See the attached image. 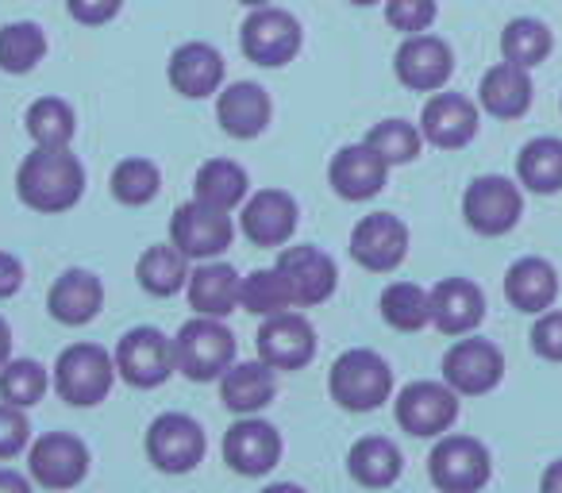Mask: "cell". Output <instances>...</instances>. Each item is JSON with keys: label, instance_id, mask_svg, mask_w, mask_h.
I'll return each instance as SVG.
<instances>
[{"label": "cell", "instance_id": "obj_21", "mask_svg": "<svg viewBox=\"0 0 562 493\" xmlns=\"http://www.w3.org/2000/svg\"><path fill=\"white\" fill-rule=\"evenodd\" d=\"M281 459V432L270 421L258 416H239L224 432V462L243 478H262L278 467Z\"/></svg>", "mask_w": 562, "mask_h": 493}, {"label": "cell", "instance_id": "obj_47", "mask_svg": "<svg viewBox=\"0 0 562 493\" xmlns=\"http://www.w3.org/2000/svg\"><path fill=\"white\" fill-rule=\"evenodd\" d=\"M0 493H32V482H27V474H20V470L0 467Z\"/></svg>", "mask_w": 562, "mask_h": 493}, {"label": "cell", "instance_id": "obj_12", "mask_svg": "<svg viewBox=\"0 0 562 493\" xmlns=\"http://www.w3.org/2000/svg\"><path fill=\"white\" fill-rule=\"evenodd\" d=\"M401 432L416 439H439L459 421V393L447 382H408L393 401Z\"/></svg>", "mask_w": 562, "mask_h": 493}, {"label": "cell", "instance_id": "obj_28", "mask_svg": "<svg viewBox=\"0 0 562 493\" xmlns=\"http://www.w3.org/2000/svg\"><path fill=\"white\" fill-rule=\"evenodd\" d=\"M531 70L524 66H513L501 58L497 66L482 74V86H477V104L482 112H490L493 120H520L524 112L531 109Z\"/></svg>", "mask_w": 562, "mask_h": 493}, {"label": "cell", "instance_id": "obj_45", "mask_svg": "<svg viewBox=\"0 0 562 493\" xmlns=\"http://www.w3.org/2000/svg\"><path fill=\"white\" fill-rule=\"evenodd\" d=\"M124 0H66V12L78 20L81 27H104L120 16Z\"/></svg>", "mask_w": 562, "mask_h": 493}, {"label": "cell", "instance_id": "obj_11", "mask_svg": "<svg viewBox=\"0 0 562 493\" xmlns=\"http://www.w3.org/2000/svg\"><path fill=\"white\" fill-rule=\"evenodd\" d=\"M235 239V224H232V212L224 209H212L204 201H186L173 209L170 216V243L186 255L189 262H209L220 259V255L232 247Z\"/></svg>", "mask_w": 562, "mask_h": 493}, {"label": "cell", "instance_id": "obj_19", "mask_svg": "<svg viewBox=\"0 0 562 493\" xmlns=\"http://www.w3.org/2000/svg\"><path fill=\"white\" fill-rule=\"evenodd\" d=\"M393 70H397L401 86L413 89V93H439L454 74V51L451 43L431 32L405 35L397 58H393Z\"/></svg>", "mask_w": 562, "mask_h": 493}, {"label": "cell", "instance_id": "obj_46", "mask_svg": "<svg viewBox=\"0 0 562 493\" xmlns=\"http://www.w3.org/2000/svg\"><path fill=\"white\" fill-rule=\"evenodd\" d=\"M20 285H24V262L12 251H0V301L16 298Z\"/></svg>", "mask_w": 562, "mask_h": 493}, {"label": "cell", "instance_id": "obj_31", "mask_svg": "<svg viewBox=\"0 0 562 493\" xmlns=\"http://www.w3.org/2000/svg\"><path fill=\"white\" fill-rule=\"evenodd\" d=\"M189 270L193 267L173 243H150L135 262V282L150 298H173L189 285Z\"/></svg>", "mask_w": 562, "mask_h": 493}, {"label": "cell", "instance_id": "obj_10", "mask_svg": "<svg viewBox=\"0 0 562 493\" xmlns=\"http://www.w3.org/2000/svg\"><path fill=\"white\" fill-rule=\"evenodd\" d=\"M147 459L162 474H189L204 462L209 451V436H204L201 421H193L189 413H162L150 421L147 428Z\"/></svg>", "mask_w": 562, "mask_h": 493}, {"label": "cell", "instance_id": "obj_23", "mask_svg": "<svg viewBox=\"0 0 562 493\" xmlns=\"http://www.w3.org/2000/svg\"><path fill=\"white\" fill-rule=\"evenodd\" d=\"M273 120V101L258 81H232L216 93V124L232 139H258Z\"/></svg>", "mask_w": 562, "mask_h": 493}, {"label": "cell", "instance_id": "obj_7", "mask_svg": "<svg viewBox=\"0 0 562 493\" xmlns=\"http://www.w3.org/2000/svg\"><path fill=\"white\" fill-rule=\"evenodd\" d=\"M520 216H524V193H520V181L513 178L482 173L462 193V220H467L470 232L485 235V239L508 235L520 224Z\"/></svg>", "mask_w": 562, "mask_h": 493}, {"label": "cell", "instance_id": "obj_1", "mask_svg": "<svg viewBox=\"0 0 562 493\" xmlns=\"http://www.w3.org/2000/svg\"><path fill=\"white\" fill-rule=\"evenodd\" d=\"M86 193V166L70 147H35L16 170V197L32 212H70Z\"/></svg>", "mask_w": 562, "mask_h": 493}, {"label": "cell", "instance_id": "obj_43", "mask_svg": "<svg viewBox=\"0 0 562 493\" xmlns=\"http://www.w3.org/2000/svg\"><path fill=\"white\" fill-rule=\"evenodd\" d=\"M32 439V424H27V408H16L9 401H0V462L16 459L20 451H27Z\"/></svg>", "mask_w": 562, "mask_h": 493}, {"label": "cell", "instance_id": "obj_20", "mask_svg": "<svg viewBox=\"0 0 562 493\" xmlns=\"http://www.w3.org/2000/svg\"><path fill=\"white\" fill-rule=\"evenodd\" d=\"M390 170L393 166L370 147L367 139L362 143H347V147L336 150V158L328 163V186L336 197H344L347 204H359V201H370L385 189L390 181Z\"/></svg>", "mask_w": 562, "mask_h": 493}, {"label": "cell", "instance_id": "obj_4", "mask_svg": "<svg viewBox=\"0 0 562 493\" xmlns=\"http://www.w3.org/2000/svg\"><path fill=\"white\" fill-rule=\"evenodd\" d=\"M305 47V27L290 9L266 4V9H250V16L239 27V51L247 63L266 66V70H281Z\"/></svg>", "mask_w": 562, "mask_h": 493}, {"label": "cell", "instance_id": "obj_15", "mask_svg": "<svg viewBox=\"0 0 562 493\" xmlns=\"http://www.w3.org/2000/svg\"><path fill=\"white\" fill-rule=\"evenodd\" d=\"M273 267L281 270L285 285L293 293V305L297 309H316L336 293L339 285V267L328 251L313 247V243H301V247H281L278 262Z\"/></svg>", "mask_w": 562, "mask_h": 493}, {"label": "cell", "instance_id": "obj_34", "mask_svg": "<svg viewBox=\"0 0 562 493\" xmlns=\"http://www.w3.org/2000/svg\"><path fill=\"white\" fill-rule=\"evenodd\" d=\"M554 51V35L543 20L536 16H516L505 24L501 32V58L513 66H524V70H536L551 58Z\"/></svg>", "mask_w": 562, "mask_h": 493}, {"label": "cell", "instance_id": "obj_41", "mask_svg": "<svg viewBox=\"0 0 562 493\" xmlns=\"http://www.w3.org/2000/svg\"><path fill=\"white\" fill-rule=\"evenodd\" d=\"M367 143L390 166H408L420 158L424 135H420V124H408V120H382V124H374L367 132Z\"/></svg>", "mask_w": 562, "mask_h": 493}, {"label": "cell", "instance_id": "obj_52", "mask_svg": "<svg viewBox=\"0 0 562 493\" xmlns=\"http://www.w3.org/2000/svg\"><path fill=\"white\" fill-rule=\"evenodd\" d=\"M239 4H247V9H266V4H273V0H239Z\"/></svg>", "mask_w": 562, "mask_h": 493}, {"label": "cell", "instance_id": "obj_30", "mask_svg": "<svg viewBox=\"0 0 562 493\" xmlns=\"http://www.w3.org/2000/svg\"><path fill=\"white\" fill-rule=\"evenodd\" d=\"M347 474L362 485V490H390L401 474H405V455L393 439L385 436H362L347 451Z\"/></svg>", "mask_w": 562, "mask_h": 493}, {"label": "cell", "instance_id": "obj_25", "mask_svg": "<svg viewBox=\"0 0 562 493\" xmlns=\"http://www.w3.org/2000/svg\"><path fill=\"white\" fill-rule=\"evenodd\" d=\"M239 290H243V278L232 262H220V259H209V262H196L189 270V285H186V298H189V309L196 316H232L239 309Z\"/></svg>", "mask_w": 562, "mask_h": 493}, {"label": "cell", "instance_id": "obj_38", "mask_svg": "<svg viewBox=\"0 0 562 493\" xmlns=\"http://www.w3.org/2000/svg\"><path fill=\"white\" fill-rule=\"evenodd\" d=\"M239 309H247V313L255 316H278V313H290L293 305V293L290 285H285V278H281V270H250L247 278H243V290H239Z\"/></svg>", "mask_w": 562, "mask_h": 493}, {"label": "cell", "instance_id": "obj_3", "mask_svg": "<svg viewBox=\"0 0 562 493\" xmlns=\"http://www.w3.org/2000/svg\"><path fill=\"white\" fill-rule=\"evenodd\" d=\"M116 378H120L116 359H112L101 344H70V347H63V355H58L50 385H55V393L66 401V405L93 408L109 397Z\"/></svg>", "mask_w": 562, "mask_h": 493}, {"label": "cell", "instance_id": "obj_39", "mask_svg": "<svg viewBox=\"0 0 562 493\" xmlns=\"http://www.w3.org/2000/svg\"><path fill=\"white\" fill-rule=\"evenodd\" d=\"M50 374L40 359H9L0 370V401H9L16 408H32L47 397Z\"/></svg>", "mask_w": 562, "mask_h": 493}, {"label": "cell", "instance_id": "obj_26", "mask_svg": "<svg viewBox=\"0 0 562 493\" xmlns=\"http://www.w3.org/2000/svg\"><path fill=\"white\" fill-rule=\"evenodd\" d=\"M104 309V282L93 270L70 267L66 274H58V282L47 293V313L66 328H81V324L97 321Z\"/></svg>", "mask_w": 562, "mask_h": 493}, {"label": "cell", "instance_id": "obj_2", "mask_svg": "<svg viewBox=\"0 0 562 493\" xmlns=\"http://www.w3.org/2000/svg\"><path fill=\"white\" fill-rule=\"evenodd\" d=\"M328 393L347 413H374L393 397V370L370 347H351L331 362Z\"/></svg>", "mask_w": 562, "mask_h": 493}, {"label": "cell", "instance_id": "obj_40", "mask_svg": "<svg viewBox=\"0 0 562 493\" xmlns=\"http://www.w3.org/2000/svg\"><path fill=\"white\" fill-rule=\"evenodd\" d=\"M109 186L120 204L143 209V204L155 201L158 189H162V170H158L150 158H124V163H116V170H112Z\"/></svg>", "mask_w": 562, "mask_h": 493}, {"label": "cell", "instance_id": "obj_42", "mask_svg": "<svg viewBox=\"0 0 562 493\" xmlns=\"http://www.w3.org/2000/svg\"><path fill=\"white\" fill-rule=\"evenodd\" d=\"M439 4L436 0H385V24L401 35H420L436 24Z\"/></svg>", "mask_w": 562, "mask_h": 493}, {"label": "cell", "instance_id": "obj_13", "mask_svg": "<svg viewBox=\"0 0 562 493\" xmlns=\"http://www.w3.org/2000/svg\"><path fill=\"white\" fill-rule=\"evenodd\" d=\"M505 378V355L497 344L477 336H459L454 347L443 355V382L459 397H482L493 393Z\"/></svg>", "mask_w": 562, "mask_h": 493}, {"label": "cell", "instance_id": "obj_16", "mask_svg": "<svg viewBox=\"0 0 562 493\" xmlns=\"http://www.w3.org/2000/svg\"><path fill=\"white\" fill-rule=\"evenodd\" d=\"M408 255V224L393 212H370L351 227V259L370 274H393Z\"/></svg>", "mask_w": 562, "mask_h": 493}, {"label": "cell", "instance_id": "obj_9", "mask_svg": "<svg viewBox=\"0 0 562 493\" xmlns=\"http://www.w3.org/2000/svg\"><path fill=\"white\" fill-rule=\"evenodd\" d=\"M116 359V374L124 378L132 390H158V385L170 382V374L178 370L173 362V339L166 332L139 324V328L124 332L112 351Z\"/></svg>", "mask_w": 562, "mask_h": 493}, {"label": "cell", "instance_id": "obj_51", "mask_svg": "<svg viewBox=\"0 0 562 493\" xmlns=\"http://www.w3.org/2000/svg\"><path fill=\"white\" fill-rule=\"evenodd\" d=\"M347 4H355V9H370V4H385V0H347Z\"/></svg>", "mask_w": 562, "mask_h": 493}, {"label": "cell", "instance_id": "obj_48", "mask_svg": "<svg viewBox=\"0 0 562 493\" xmlns=\"http://www.w3.org/2000/svg\"><path fill=\"white\" fill-rule=\"evenodd\" d=\"M539 493H562V459H554L539 478Z\"/></svg>", "mask_w": 562, "mask_h": 493}, {"label": "cell", "instance_id": "obj_29", "mask_svg": "<svg viewBox=\"0 0 562 493\" xmlns=\"http://www.w3.org/2000/svg\"><path fill=\"white\" fill-rule=\"evenodd\" d=\"M273 397H278V378H273V367H266L262 359L232 362L220 378V401L235 416H258L266 405H273Z\"/></svg>", "mask_w": 562, "mask_h": 493}, {"label": "cell", "instance_id": "obj_35", "mask_svg": "<svg viewBox=\"0 0 562 493\" xmlns=\"http://www.w3.org/2000/svg\"><path fill=\"white\" fill-rule=\"evenodd\" d=\"M47 32L35 20H12V24L0 27V70L12 74V78L32 74L47 58Z\"/></svg>", "mask_w": 562, "mask_h": 493}, {"label": "cell", "instance_id": "obj_32", "mask_svg": "<svg viewBox=\"0 0 562 493\" xmlns=\"http://www.w3.org/2000/svg\"><path fill=\"white\" fill-rule=\"evenodd\" d=\"M193 197L212 204V209L235 212L250 197V178L232 158H209V163H201V170L193 178Z\"/></svg>", "mask_w": 562, "mask_h": 493}, {"label": "cell", "instance_id": "obj_5", "mask_svg": "<svg viewBox=\"0 0 562 493\" xmlns=\"http://www.w3.org/2000/svg\"><path fill=\"white\" fill-rule=\"evenodd\" d=\"M173 362L189 382H212L224 378V370L235 362V336L216 316H193L181 324L173 336Z\"/></svg>", "mask_w": 562, "mask_h": 493}, {"label": "cell", "instance_id": "obj_33", "mask_svg": "<svg viewBox=\"0 0 562 493\" xmlns=\"http://www.w3.org/2000/svg\"><path fill=\"white\" fill-rule=\"evenodd\" d=\"M516 181H520L528 193L551 197L562 189V139L554 135H539L528 139L516 155Z\"/></svg>", "mask_w": 562, "mask_h": 493}, {"label": "cell", "instance_id": "obj_18", "mask_svg": "<svg viewBox=\"0 0 562 493\" xmlns=\"http://www.w3.org/2000/svg\"><path fill=\"white\" fill-rule=\"evenodd\" d=\"M477 127H482V104H474L467 93H431L420 109V135L424 143L439 150H462L474 143Z\"/></svg>", "mask_w": 562, "mask_h": 493}, {"label": "cell", "instance_id": "obj_50", "mask_svg": "<svg viewBox=\"0 0 562 493\" xmlns=\"http://www.w3.org/2000/svg\"><path fill=\"white\" fill-rule=\"evenodd\" d=\"M258 493H305L301 485H293V482H273V485H266V490H258Z\"/></svg>", "mask_w": 562, "mask_h": 493}, {"label": "cell", "instance_id": "obj_8", "mask_svg": "<svg viewBox=\"0 0 562 493\" xmlns=\"http://www.w3.org/2000/svg\"><path fill=\"white\" fill-rule=\"evenodd\" d=\"M89 467H93L89 444L74 432H43L27 447V474L43 490H78L89 478Z\"/></svg>", "mask_w": 562, "mask_h": 493}, {"label": "cell", "instance_id": "obj_24", "mask_svg": "<svg viewBox=\"0 0 562 493\" xmlns=\"http://www.w3.org/2000/svg\"><path fill=\"white\" fill-rule=\"evenodd\" d=\"M428 293H431V324L443 336H470L485 321V293L470 278H443Z\"/></svg>", "mask_w": 562, "mask_h": 493}, {"label": "cell", "instance_id": "obj_14", "mask_svg": "<svg viewBox=\"0 0 562 493\" xmlns=\"http://www.w3.org/2000/svg\"><path fill=\"white\" fill-rule=\"evenodd\" d=\"M297 197L285 193V189H258L250 193L247 201L239 204V227H243V239L255 243V247H285V243L297 235Z\"/></svg>", "mask_w": 562, "mask_h": 493}, {"label": "cell", "instance_id": "obj_49", "mask_svg": "<svg viewBox=\"0 0 562 493\" xmlns=\"http://www.w3.org/2000/svg\"><path fill=\"white\" fill-rule=\"evenodd\" d=\"M9 359H12V328H9V321L0 316V370H4Z\"/></svg>", "mask_w": 562, "mask_h": 493}, {"label": "cell", "instance_id": "obj_6", "mask_svg": "<svg viewBox=\"0 0 562 493\" xmlns=\"http://www.w3.org/2000/svg\"><path fill=\"white\" fill-rule=\"evenodd\" d=\"M428 478L439 493H477L493 478V455L474 436H439L428 455Z\"/></svg>", "mask_w": 562, "mask_h": 493}, {"label": "cell", "instance_id": "obj_27", "mask_svg": "<svg viewBox=\"0 0 562 493\" xmlns=\"http://www.w3.org/2000/svg\"><path fill=\"white\" fill-rule=\"evenodd\" d=\"M505 298L516 313L539 316L559 301V270L539 255H524L508 267L505 274Z\"/></svg>", "mask_w": 562, "mask_h": 493}, {"label": "cell", "instance_id": "obj_44", "mask_svg": "<svg viewBox=\"0 0 562 493\" xmlns=\"http://www.w3.org/2000/svg\"><path fill=\"white\" fill-rule=\"evenodd\" d=\"M531 351L547 362H562V313L559 309H547V313L536 316L531 324Z\"/></svg>", "mask_w": 562, "mask_h": 493}, {"label": "cell", "instance_id": "obj_37", "mask_svg": "<svg viewBox=\"0 0 562 493\" xmlns=\"http://www.w3.org/2000/svg\"><path fill=\"white\" fill-rule=\"evenodd\" d=\"M24 127L35 147H70L74 135H78V116L63 97H40V101L27 104Z\"/></svg>", "mask_w": 562, "mask_h": 493}, {"label": "cell", "instance_id": "obj_36", "mask_svg": "<svg viewBox=\"0 0 562 493\" xmlns=\"http://www.w3.org/2000/svg\"><path fill=\"white\" fill-rule=\"evenodd\" d=\"M382 321L390 324L393 332H424L431 324V293L416 282H393L382 290Z\"/></svg>", "mask_w": 562, "mask_h": 493}, {"label": "cell", "instance_id": "obj_17", "mask_svg": "<svg viewBox=\"0 0 562 493\" xmlns=\"http://www.w3.org/2000/svg\"><path fill=\"white\" fill-rule=\"evenodd\" d=\"M258 344V359L273 370H301L316 359V328L305 313H278V316H266L262 328L255 336Z\"/></svg>", "mask_w": 562, "mask_h": 493}, {"label": "cell", "instance_id": "obj_22", "mask_svg": "<svg viewBox=\"0 0 562 493\" xmlns=\"http://www.w3.org/2000/svg\"><path fill=\"white\" fill-rule=\"evenodd\" d=\"M224 55L209 43L193 40L181 43L178 51L166 63V81H170L173 93H181L186 101H204V97H216L224 89Z\"/></svg>", "mask_w": 562, "mask_h": 493}]
</instances>
